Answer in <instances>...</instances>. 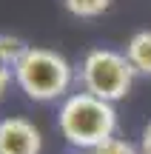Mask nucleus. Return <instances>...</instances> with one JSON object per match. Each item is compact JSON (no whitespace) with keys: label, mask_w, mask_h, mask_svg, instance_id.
<instances>
[{"label":"nucleus","mask_w":151,"mask_h":154,"mask_svg":"<svg viewBox=\"0 0 151 154\" xmlns=\"http://www.w3.org/2000/svg\"><path fill=\"white\" fill-rule=\"evenodd\" d=\"M57 128L68 146L80 151H94L97 146L114 137V128H117L114 103L100 100L89 91L68 94L57 111Z\"/></svg>","instance_id":"nucleus-1"},{"label":"nucleus","mask_w":151,"mask_h":154,"mask_svg":"<svg viewBox=\"0 0 151 154\" xmlns=\"http://www.w3.org/2000/svg\"><path fill=\"white\" fill-rule=\"evenodd\" d=\"M14 83L20 91L34 103H51V100L63 97L74 80V72L63 54L54 49H43V46H29L23 60L14 66Z\"/></svg>","instance_id":"nucleus-2"},{"label":"nucleus","mask_w":151,"mask_h":154,"mask_svg":"<svg viewBox=\"0 0 151 154\" xmlns=\"http://www.w3.org/2000/svg\"><path fill=\"white\" fill-rule=\"evenodd\" d=\"M134 66L125 57V51H114V49H91L80 63V83L83 91L94 94L100 100L117 103L134 86Z\"/></svg>","instance_id":"nucleus-3"},{"label":"nucleus","mask_w":151,"mask_h":154,"mask_svg":"<svg viewBox=\"0 0 151 154\" xmlns=\"http://www.w3.org/2000/svg\"><path fill=\"white\" fill-rule=\"evenodd\" d=\"M43 137L40 128L26 117L0 120V154H40Z\"/></svg>","instance_id":"nucleus-4"},{"label":"nucleus","mask_w":151,"mask_h":154,"mask_svg":"<svg viewBox=\"0 0 151 154\" xmlns=\"http://www.w3.org/2000/svg\"><path fill=\"white\" fill-rule=\"evenodd\" d=\"M125 57L131 60L137 74L151 77V29L131 34V40L125 43Z\"/></svg>","instance_id":"nucleus-5"},{"label":"nucleus","mask_w":151,"mask_h":154,"mask_svg":"<svg viewBox=\"0 0 151 154\" xmlns=\"http://www.w3.org/2000/svg\"><path fill=\"white\" fill-rule=\"evenodd\" d=\"M29 51V43L17 34H0V66L14 72V66L23 60V54Z\"/></svg>","instance_id":"nucleus-6"},{"label":"nucleus","mask_w":151,"mask_h":154,"mask_svg":"<svg viewBox=\"0 0 151 154\" xmlns=\"http://www.w3.org/2000/svg\"><path fill=\"white\" fill-rule=\"evenodd\" d=\"M60 3L74 17H100L103 11H108L111 0H60Z\"/></svg>","instance_id":"nucleus-7"},{"label":"nucleus","mask_w":151,"mask_h":154,"mask_svg":"<svg viewBox=\"0 0 151 154\" xmlns=\"http://www.w3.org/2000/svg\"><path fill=\"white\" fill-rule=\"evenodd\" d=\"M91 154H143V151L137 149V146H131L128 140H123V137H111L103 146H97Z\"/></svg>","instance_id":"nucleus-8"},{"label":"nucleus","mask_w":151,"mask_h":154,"mask_svg":"<svg viewBox=\"0 0 151 154\" xmlns=\"http://www.w3.org/2000/svg\"><path fill=\"white\" fill-rule=\"evenodd\" d=\"M140 151H143V154H151V123L146 126V131H143V140H140Z\"/></svg>","instance_id":"nucleus-9"},{"label":"nucleus","mask_w":151,"mask_h":154,"mask_svg":"<svg viewBox=\"0 0 151 154\" xmlns=\"http://www.w3.org/2000/svg\"><path fill=\"white\" fill-rule=\"evenodd\" d=\"M9 80H11V72H9V69H3V66H0V97L6 94V86H9Z\"/></svg>","instance_id":"nucleus-10"}]
</instances>
